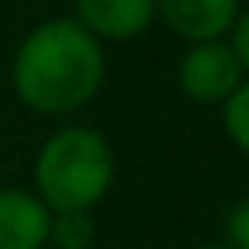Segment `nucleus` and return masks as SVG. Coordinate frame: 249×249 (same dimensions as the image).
I'll return each instance as SVG.
<instances>
[{
	"instance_id": "f03ea898",
	"label": "nucleus",
	"mask_w": 249,
	"mask_h": 249,
	"mask_svg": "<svg viewBox=\"0 0 249 249\" xmlns=\"http://www.w3.org/2000/svg\"><path fill=\"white\" fill-rule=\"evenodd\" d=\"M114 150L88 124L48 136L33 161V195L52 213H92L114 187Z\"/></svg>"
},
{
	"instance_id": "39448f33",
	"label": "nucleus",
	"mask_w": 249,
	"mask_h": 249,
	"mask_svg": "<svg viewBox=\"0 0 249 249\" xmlns=\"http://www.w3.org/2000/svg\"><path fill=\"white\" fill-rule=\"evenodd\" d=\"M154 15L187 44L220 40L242 15L238 0H154Z\"/></svg>"
},
{
	"instance_id": "20e7f679",
	"label": "nucleus",
	"mask_w": 249,
	"mask_h": 249,
	"mask_svg": "<svg viewBox=\"0 0 249 249\" xmlns=\"http://www.w3.org/2000/svg\"><path fill=\"white\" fill-rule=\"evenodd\" d=\"M154 0H77L73 22L95 40H136L154 22Z\"/></svg>"
},
{
	"instance_id": "6e6552de",
	"label": "nucleus",
	"mask_w": 249,
	"mask_h": 249,
	"mask_svg": "<svg viewBox=\"0 0 249 249\" xmlns=\"http://www.w3.org/2000/svg\"><path fill=\"white\" fill-rule=\"evenodd\" d=\"M220 121H224V132L234 143V150L246 154L249 150V85H238L220 103Z\"/></svg>"
},
{
	"instance_id": "f257e3e1",
	"label": "nucleus",
	"mask_w": 249,
	"mask_h": 249,
	"mask_svg": "<svg viewBox=\"0 0 249 249\" xmlns=\"http://www.w3.org/2000/svg\"><path fill=\"white\" fill-rule=\"evenodd\" d=\"M107 81L103 44L73 18H48L22 37L11 59V88L30 110L62 117L99 95Z\"/></svg>"
},
{
	"instance_id": "7ed1b4c3",
	"label": "nucleus",
	"mask_w": 249,
	"mask_h": 249,
	"mask_svg": "<svg viewBox=\"0 0 249 249\" xmlns=\"http://www.w3.org/2000/svg\"><path fill=\"white\" fill-rule=\"evenodd\" d=\"M246 62L227 48V40H198L187 44V52L176 62L179 92L205 107H220L238 85H246Z\"/></svg>"
},
{
	"instance_id": "9d476101",
	"label": "nucleus",
	"mask_w": 249,
	"mask_h": 249,
	"mask_svg": "<svg viewBox=\"0 0 249 249\" xmlns=\"http://www.w3.org/2000/svg\"><path fill=\"white\" fill-rule=\"evenodd\" d=\"M198 249H227L224 242H213V246H198Z\"/></svg>"
},
{
	"instance_id": "423d86ee",
	"label": "nucleus",
	"mask_w": 249,
	"mask_h": 249,
	"mask_svg": "<svg viewBox=\"0 0 249 249\" xmlns=\"http://www.w3.org/2000/svg\"><path fill=\"white\" fill-rule=\"evenodd\" d=\"M52 209L33 191L0 187V249H44Z\"/></svg>"
},
{
	"instance_id": "0eeeda50",
	"label": "nucleus",
	"mask_w": 249,
	"mask_h": 249,
	"mask_svg": "<svg viewBox=\"0 0 249 249\" xmlns=\"http://www.w3.org/2000/svg\"><path fill=\"white\" fill-rule=\"evenodd\" d=\"M48 246H55V249H92L95 246L92 213H52Z\"/></svg>"
},
{
	"instance_id": "1a4fd4ad",
	"label": "nucleus",
	"mask_w": 249,
	"mask_h": 249,
	"mask_svg": "<svg viewBox=\"0 0 249 249\" xmlns=\"http://www.w3.org/2000/svg\"><path fill=\"white\" fill-rule=\"evenodd\" d=\"M227 249H249V202H238L227 216Z\"/></svg>"
}]
</instances>
